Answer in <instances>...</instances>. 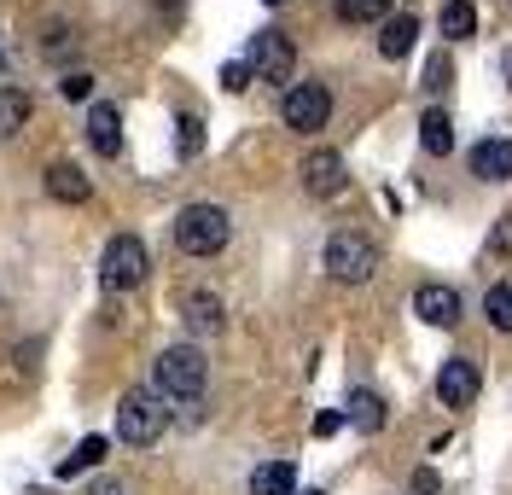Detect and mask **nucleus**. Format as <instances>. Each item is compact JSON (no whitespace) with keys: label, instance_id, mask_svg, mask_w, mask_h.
Masks as SVG:
<instances>
[{"label":"nucleus","instance_id":"obj_1","mask_svg":"<svg viewBox=\"0 0 512 495\" xmlns=\"http://www.w3.org/2000/svg\"><path fill=\"white\" fill-rule=\"evenodd\" d=\"M204 385H210V362H204L198 344H169L158 362H152V391L158 396L192 402V396H204Z\"/></svg>","mask_w":512,"mask_h":495},{"label":"nucleus","instance_id":"obj_2","mask_svg":"<svg viewBox=\"0 0 512 495\" xmlns=\"http://www.w3.org/2000/svg\"><path fill=\"white\" fill-rule=\"evenodd\" d=\"M227 239H233V216H227L222 204H187L175 216V245L187 257H216Z\"/></svg>","mask_w":512,"mask_h":495},{"label":"nucleus","instance_id":"obj_3","mask_svg":"<svg viewBox=\"0 0 512 495\" xmlns=\"http://www.w3.org/2000/svg\"><path fill=\"white\" fill-rule=\"evenodd\" d=\"M163 426H169V408H163V396L152 385H140V391H128L117 402V437H123L128 449H146V443H158Z\"/></svg>","mask_w":512,"mask_h":495},{"label":"nucleus","instance_id":"obj_4","mask_svg":"<svg viewBox=\"0 0 512 495\" xmlns=\"http://www.w3.org/2000/svg\"><path fill=\"white\" fill-rule=\"evenodd\" d=\"M326 274L344 280V286L373 280V274H379V245H373L367 233H355V228L332 233V239H326Z\"/></svg>","mask_w":512,"mask_h":495},{"label":"nucleus","instance_id":"obj_5","mask_svg":"<svg viewBox=\"0 0 512 495\" xmlns=\"http://www.w3.org/2000/svg\"><path fill=\"white\" fill-rule=\"evenodd\" d=\"M146 268H152V257H146V239L117 233V239L105 245V257H99V286L123 297V292H134V286L146 280Z\"/></svg>","mask_w":512,"mask_h":495},{"label":"nucleus","instance_id":"obj_6","mask_svg":"<svg viewBox=\"0 0 512 495\" xmlns=\"http://www.w3.org/2000/svg\"><path fill=\"white\" fill-rule=\"evenodd\" d=\"M280 117H286V129H297V134L326 129V117H332V88H326V82H291L286 99H280Z\"/></svg>","mask_w":512,"mask_h":495},{"label":"nucleus","instance_id":"obj_7","mask_svg":"<svg viewBox=\"0 0 512 495\" xmlns=\"http://www.w3.org/2000/svg\"><path fill=\"white\" fill-rule=\"evenodd\" d=\"M251 70L262 76V82H291V70H297V47H291L280 30L251 35Z\"/></svg>","mask_w":512,"mask_h":495},{"label":"nucleus","instance_id":"obj_8","mask_svg":"<svg viewBox=\"0 0 512 495\" xmlns=\"http://www.w3.org/2000/svg\"><path fill=\"white\" fill-rule=\"evenodd\" d=\"M297 175H303V193H309V198H338L344 187H350V169H344V158H338V152H326V146H320V152H309Z\"/></svg>","mask_w":512,"mask_h":495},{"label":"nucleus","instance_id":"obj_9","mask_svg":"<svg viewBox=\"0 0 512 495\" xmlns=\"http://www.w3.org/2000/svg\"><path fill=\"white\" fill-rule=\"evenodd\" d=\"M414 315L425 327H454V321H460V292L443 286V280H425L414 292Z\"/></svg>","mask_w":512,"mask_h":495},{"label":"nucleus","instance_id":"obj_10","mask_svg":"<svg viewBox=\"0 0 512 495\" xmlns=\"http://www.w3.org/2000/svg\"><path fill=\"white\" fill-rule=\"evenodd\" d=\"M437 396H443L448 408H466L472 396H478V367L466 362V356H448L437 367Z\"/></svg>","mask_w":512,"mask_h":495},{"label":"nucleus","instance_id":"obj_11","mask_svg":"<svg viewBox=\"0 0 512 495\" xmlns=\"http://www.w3.org/2000/svg\"><path fill=\"white\" fill-rule=\"evenodd\" d=\"M181 321H187L198 338H216V332L227 327V303L216 292H187V303H181Z\"/></svg>","mask_w":512,"mask_h":495},{"label":"nucleus","instance_id":"obj_12","mask_svg":"<svg viewBox=\"0 0 512 495\" xmlns=\"http://www.w3.org/2000/svg\"><path fill=\"white\" fill-rule=\"evenodd\" d=\"M472 175H483V181H512V140H501V134H489V140H478L472 146Z\"/></svg>","mask_w":512,"mask_h":495},{"label":"nucleus","instance_id":"obj_13","mask_svg":"<svg viewBox=\"0 0 512 495\" xmlns=\"http://www.w3.org/2000/svg\"><path fill=\"white\" fill-rule=\"evenodd\" d=\"M88 140H94L99 158H117L123 152V117H117V105H94L88 111Z\"/></svg>","mask_w":512,"mask_h":495},{"label":"nucleus","instance_id":"obj_14","mask_svg":"<svg viewBox=\"0 0 512 495\" xmlns=\"http://www.w3.org/2000/svg\"><path fill=\"white\" fill-rule=\"evenodd\" d=\"M414 35H419L414 12H390V18L379 24V53L384 59H408V53H414Z\"/></svg>","mask_w":512,"mask_h":495},{"label":"nucleus","instance_id":"obj_15","mask_svg":"<svg viewBox=\"0 0 512 495\" xmlns=\"http://www.w3.org/2000/svg\"><path fill=\"white\" fill-rule=\"evenodd\" d=\"M251 495H297V466L291 461H262L251 472Z\"/></svg>","mask_w":512,"mask_h":495},{"label":"nucleus","instance_id":"obj_16","mask_svg":"<svg viewBox=\"0 0 512 495\" xmlns=\"http://www.w3.org/2000/svg\"><path fill=\"white\" fill-rule=\"evenodd\" d=\"M47 193L59 198V204H82L94 187H88V175H82L76 164H53L47 169Z\"/></svg>","mask_w":512,"mask_h":495},{"label":"nucleus","instance_id":"obj_17","mask_svg":"<svg viewBox=\"0 0 512 495\" xmlns=\"http://www.w3.org/2000/svg\"><path fill=\"white\" fill-rule=\"evenodd\" d=\"M437 30L448 41H466V35H478V6L472 0H443V12H437Z\"/></svg>","mask_w":512,"mask_h":495},{"label":"nucleus","instance_id":"obj_18","mask_svg":"<svg viewBox=\"0 0 512 495\" xmlns=\"http://www.w3.org/2000/svg\"><path fill=\"white\" fill-rule=\"evenodd\" d=\"M419 146H425L431 158H448V152H454V123H448V111H425V117H419Z\"/></svg>","mask_w":512,"mask_h":495},{"label":"nucleus","instance_id":"obj_19","mask_svg":"<svg viewBox=\"0 0 512 495\" xmlns=\"http://www.w3.org/2000/svg\"><path fill=\"white\" fill-rule=\"evenodd\" d=\"M344 426H355V431H379L384 426V402L373 391H355L350 402H344Z\"/></svg>","mask_w":512,"mask_h":495},{"label":"nucleus","instance_id":"obj_20","mask_svg":"<svg viewBox=\"0 0 512 495\" xmlns=\"http://www.w3.org/2000/svg\"><path fill=\"white\" fill-rule=\"evenodd\" d=\"M24 123H30V94L24 88H0V140H12Z\"/></svg>","mask_w":512,"mask_h":495},{"label":"nucleus","instance_id":"obj_21","mask_svg":"<svg viewBox=\"0 0 512 495\" xmlns=\"http://www.w3.org/2000/svg\"><path fill=\"white\" fill-rule=\"evenodd\" d=\"M338 18L344 24H384L390 18V0H338Z\"/></svg>","mask_w":512,"mask_h":495},{"label":"nucleus","instance_id":"obj_22","mask_svg":"<svg viewBox=\"0 0 512 495\" xmlns=\"http://www.w3.org/2000/svg\"><path fill=\"white\" fill-rule=\"evenodd\" d=\"M483 315L495 332H512V286H489L483 292Z\"/></svg>","mask_w":512,"mask_h":495},{"label":"nucleus","instance_id":"obj_23","mask_svg":"<svg viewBox=\"0 0 512 495\" xmlns=\"http://www.w3.org/2000/svg\"><path fill=\"white\" fill-rule=\"evenodd\" d=\"M99 461H105V437H82L76 455L59 466V478H76V472H88V466H99Z\"/></svg>","mask_w":512,"mask_h":495},{"label":"nucleus","instance_id":"obj_24","mask_svg":"<svg viewBox=\"0 0 512 495\" xmlns=\"http://www.w3.org/2000/svg\"><path fill=\"white\" fill-rule=\"evenodd\" d=\"M251 59H233V65H222V88L227 94H245V88H251Z\"/></svg>","mask_w":512,"mask_h":495},{"label":"nucleus","instance_id":"obj_25","mask_svg":"<svg viewBox=\"0 0 512 495\" xmlns=\"http://www.w3.org/2000/svg\"><path fill=\"white\" fill-rule=\"evenodd\" d=\"M448 76H454L448 53H431V59H425V88H431V94H443V88H448Z\"/></svg>","mask_w":512,"mask_h":495},{"label":"nucleus","instance_id":"obj_26","mask_svg":"<svg viewBox=\"0 0 512 495\" xmlns=\"http://www.w3.org/2000/svg\"><path fill=\"white\" fill-rule=\"evenodd\" d=\"M489 257H512V210L495 222V233H489Z\"/></svg>","mask_w":512,"mask_h":495},{"label":"nucleus","instance_id":"obj_27","mask_svg":"<svg viewBox=\"0 0 512 495\" xmlns=\"http://www.w3.org/2000/svg\"><path fill=\"white\" fill-rule=\"evenodd\" d=\"M181 152H187V158H192V152H204V123H198L192 111L181 117Z\"/></svg>","mask_w":512,"mask_h":495},{"label":"nucleus","instance_id":"obj_28","mask_svg":"<svg viewBox=\"0 0 512 495\" xmlns=\"http://www.w3.org/2000/svg\"><path fill=\"white\" fill-rule=\"evenodd\" d=\"M59 88H64V99H88V94H94V76H88V70H70Z\"/></svg>","mask_w":512,"mask_h":495},{"label":"nucleus","instance_id":"obj_29","mask_svg":"<svg viewBox=\"0 0 512 495\" xmlns=\"http://www.w3.org/2000/svg\"><path fill=\"white\" fill-rule=\"evenodd\" d=\"M338 426H344V414H338V408H326V414L315 420V437H332Z\"/></svg>","mask_w":512,"mask_h":495},{"label":"nucleus","instance_id":"obj_30","mask_svg":"<svg viewBox=\"0 0 512 495\" xmlns=\"http://www.w3.org/2000/svg\"><path fill=\"white\" fill-rule=\"evenodd\" d=\"M414 490L419 495H437V472H431V466H419V472H414Z\"/></svg>","mask_w":512,"mask_h":495},{"label":"nucleus","instance_id":"obj_31","mask_svg":"<svg viewBox=\"0 0 512 495\" xmlns=\"http://www.w3.org/2000/svg\"><path fill=\"white\" fill-rule=\"evenodd\" d=\"M94 495H123V484H117V478H99V484H94Z\"/></svg>","mask_w":512,"mask_h":495},{"label":"nucleus","instance_id":"obj_32","mask_svg":"<svg viewBox=\"0 0 512 495\" xmlns=\"http://www.w3.org/2000/svg\"><path fill=\"white\" fill-rule=\"evenodd\" d=\"M501 76H507V82H512V47H507V53H501Z\"/></svg>","mask_w":512,"mask_h":495},{"label":"nucleus","instance_id":"obj_33","mask_svg":"<svg viewBox=\"0 0 512 495\" xmlns=\"http://www.w3.org/2000/svg\"><path fill=\"white\" fill-rule=\"evenodd\" d=\"M297 495H320V490H297Z\"/></svg>","mask_w":512,"mask_h":495},{"label":"nucleus","instance_id":"obj_34","mask_svg":"<svg viewBox=\"0 0 512 495\" xmlns=\"http://www.w3.org/2000/svg\"><path fill=\"white\" fill-rule=\"evenodd\" d=\"M0 70H6V53H0Z\"/></svg>","mask_w":512,"mask_h":495},{"label":"nucleus","instance_id":"obj_35","mask_svg":"<svg viewBox=\"0 0 512 495\" xmlns=\"http://www.w3.org/2000/svg\"><path fill=\"white\" fill-rule=\"evenodd\" d=\"M268 6H280V0H268Z\"/></svg>","mask_w":512,"mask_h":495}]
</instances>
